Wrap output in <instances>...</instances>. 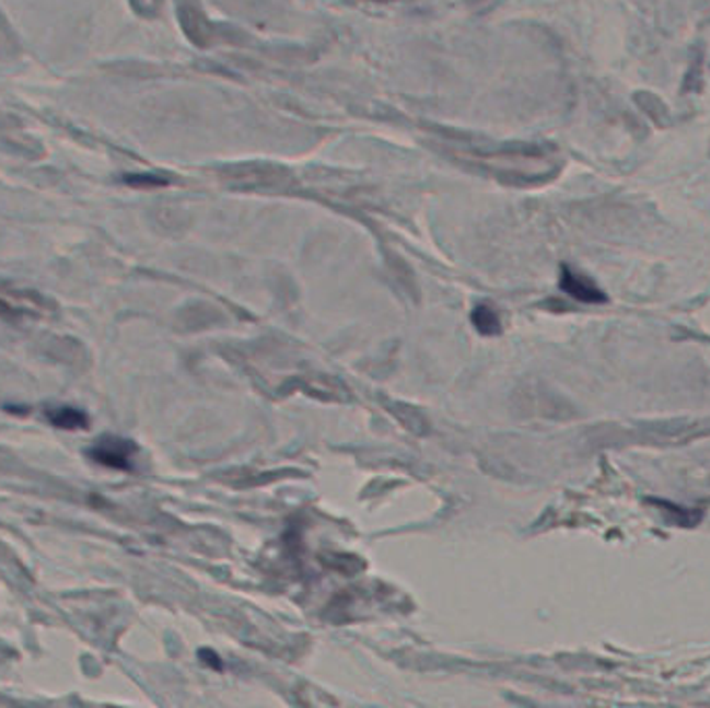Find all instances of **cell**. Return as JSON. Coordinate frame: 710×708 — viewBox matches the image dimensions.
Returning a JSON list of instances; mask_svg holds the SVG:
<instances>
[{"instance_id":"cell-1","label":"cell","mask_w":710,"mask_h":708,"mask_svg":"<svg viewBox=\"0 0 710 708\" xmlns=\"http://www.w3.org/2000/svg\"><path fill=\"white\" fill-rule=\"evenodd\" d=\"M469 161L490 173L499 175L503 182L543 183L557 175L559 164L552 161L550 152L538 146H517L515 150H466Z\"/></svg>"},{"instance_id":"cell-2","label":"cell","mask_w":710,"mask_h":708,"mask_svg":"<svg viewBox=\"0 0 710 708\" xmlns=\"http://www.w3.org/2000/svg\"><path fill=\"white\" fill-rule=\"evenodd\" d=\"M133 453H136V445L119 437H104L101 441H96V445L90 451V455L98 464L115 469H131Z\"/></svg>"},{"instance_id":"cell-3","label":"cell","mask_w":710,"mask_h":708,"mask_svg":"<svg viewBox=\"0 0 710 708\" xmlns=\"http://www.w3.org/2000/svg\"><path fill=\"white\" fill-rule=\"evenodd\" d=\"M559 287L563 293H568L569 298L582 302V304H603L607 302V295L596 287V285L589 281L586 277L573 272L569 266L561 268V281Z\"/></svg>"},{"instance_id":"cell-4","label":"cell","mask_w":710,"mask_h":708,"mask_svg":"<svg viewBox=\"0 0 710 708\" xmlns=\"http://www.w3.org/2000/svg\"><path fill=\"white\" fill-rule=\"evenodd\" d=\"M179 21L187 38L196 42L198 46H206L212 38V30L208 18L203 15L202 9L196 4V0H179Z\"/></svg>"},{"instance_id":"cell-5","label":"cell","mask_w":710,"mask_h":708,"mask_svg":"<svg viewBox=\"0 0 710 708\" xmlns=\"http://www.w3.org/2000/svg\"><path fill=\"white\" fill-rule=\"evenodd\" d=\"M469 321L474 324V328L485 337H492V335L501 333V321H499V314H497V310L492 305H476L472 310V314H469Z\"/></svg>"},{"instance_id":"cell-6","label":"cell","mask_w":710,"mask_h":708,"mask_svg":"<svg viewBox=\"0 0 710 708\" xmlns=\"http://www.w3.org/2000/svg\"><path fill=\"white\" fill-rule=\"evenodd\" d=\"M50 420L59 428H83L88 425V418L73 407H59L55 414H50Z\"/></svg>"},{"instance_id":"cell-7","label":"cell","mask_w":710,"mask_h":708,"mask_svg":"<svg viewBox=\"0 0 710 708\" xmlns=\"http://www.w3.org/2000/svg\"><path fill=\"white\" fill-rule=\"evenodd\" d=\"M123 183L129 187H142V189H152V187H166L168 182L161 175L152 173H133V175H123Z\"/></svg>"},{"instance_id":"cell-8","label":"cell","mask_w":710,"mask_h":708,"mask_svg":"<svg viewBox=\"0 0 710 708\" xmlns=\"http://www.w3.org/2000/svg\"><path fill=\"white\" fill-rule=\"evenodd\" d=\"M202 654H206V657H208V659H203V663H208V665H212V668L223 669V663L219 661V657H217L214 652H210V650H206V652H203L202 650Z\"/></svg>"},{"instance_id":"cell-9","label":"cell","mask_w":710,"mask_h":708,"mask_svg":"<svg viewBox=\"0 0 710 708\" xmlns=\"http://www.w3.org/2000/svg\"><path fill=\"white\" fill-rule=\"evenodd\" d=\"M131 2H133V7H136V9H140V4H142V0H131Z\"/></svg>"},{"instance_id":"cell-10","label":"cell","mask_w":710,"mask_h":708,"mask_svg":"<svg viewBox=\"0 0 710 708\" xmlns=\"http://www.w3.org/2000/svg\"><path fill=\"white\" fill-rule=\"evenodd\" d=\"M374 2H391V0H374Z\"/></svg>"}]
</instances>
